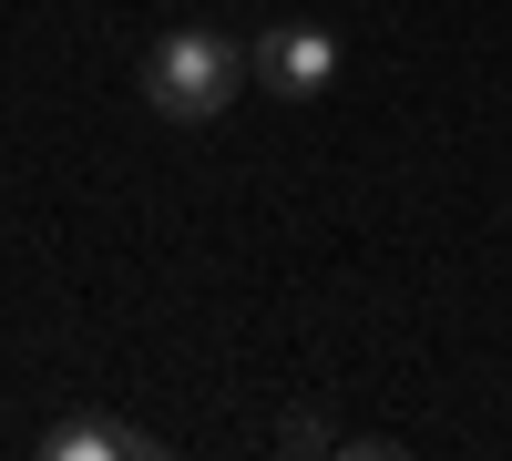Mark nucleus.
Wrapping results in <instances>:
<instances>
[{
  "mask_svg": "<svg viewBox=\"0 0 512 461\" xmlns=\"http://www.w3.org/2000/svg\"><path fill=\"white\" fill-rule=\"evenodd\" d=\"M134 82H144V103L164 123H216L256 82V62H246V41H226V31H164L154 52L134 62Z\"/></svg>",
  "mask_w": 512,
  "mask_h": 461,
  "instance_id": "1",
  "label": "nucleus"
},
{
  "mask_svg": "<svg viewBox=\"0 0 512 461\" xmlns=\"http://www.w3.org/2000/svg\"><path fill=\"white\" fill-rule=\"evenodd\" d=\"M246 62H256V82H267L277 103H318L328 82H338V31H318V21H277L267 41H246Z\"/></svg>",
  "mask_w": 512,
  "mask_h": 461,
  "instance_id": "2",
  "label": "nucleus"
},
{
  "mask_svg": "<svg viewBox=\"0 0 512 461\" xmlns=\"http://www.w3.org/2000/svg\"><path fill=\"white\" fill-rule=\"evenodd\" d=\"M154 431L134 421H62V431H41V461H144Z\"/></svg>",
  "mask_w": 512,
  "mask_h": 461,
  "instance_id": "3",
  "label": "nucleus"
}]
</instances>
